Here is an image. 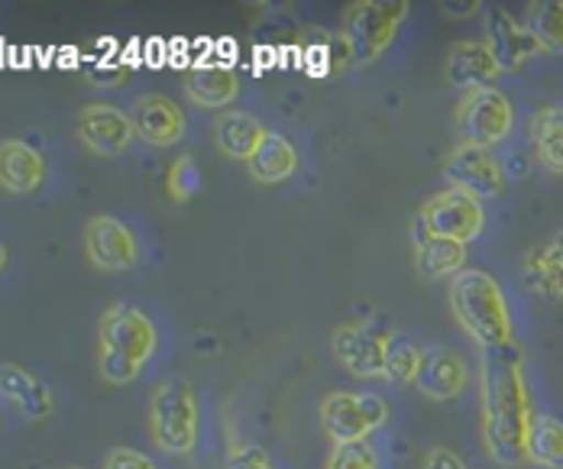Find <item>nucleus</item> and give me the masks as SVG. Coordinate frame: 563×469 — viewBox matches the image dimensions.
Listing matches in <instances>:
<instances>
[{"label":"nucleus","instance_id":"nucleus-9","mask_svg":"<svg viewBox=\"0 0 563 469\" xmlns=\"http://www.w3.org/2000/svg\"><path fill=\"white\" fill-rule=\"evenodd\" d=\"M418 224L431 236H444V239H456V243H470L483 234L486 227V211L483 201L456 191V188H444L434 198L424 201Z\"/></svg>","mask_w":563,"mask_h":469},{"label":"nucleus","instance_id":"nucleus-6","mask_svg":"<svg viewBox=\"0 0 563 469\" xmlns=\"http://www.w3.org/2000/svg\"><path fill=\"white\" fill-rule=\"evenodd\" d=\"M389 421V405L376 392H350L338 389L321 402V424L334 447L366 444V437Z\"/></svg>","mask_w":563,"mask_h":469},{"label":"nucleus","instance_id":"nucleus-22","mask_svg":"<svg viewBox=\"0 0 563 469\" xmlns=\"http://www.w3.org/2000/svg\"><path fill=\"white\" fill-rule=\"evenodd\" d=\"M301 159H298V149L291 146L288 136H282L276 130H269L260 143V149L253 153V159L246 163L250 178L260 181V185H279L298 172Z\"/></svg>","mask_w":563,"mask_h":469},{"label":"nucleus","instance_id":"nucleus-1","mask_svg":"<svg viewBox=\"0 0 563 469\" xmlns=\"http://www.w3.org/2000/svg\"><path fill=\"white\" fill-rule=\"evenodd\" d=\"M531 389L518 344L483 353L479 359V431L483 447L499 467L528 464V434L534 421Z\"/></svg>","mask_w":563,"mask_h":469},{"label":"nucleus","instance_id":"nucleus-19","mask_svg":"<svg viewBox=\"0 0 563 469\" xmlns=\"http://www.w3.org/2000/svg\"><path fill=\"white\" fill-rule=\"evenodd\" d=\"M415 266L424 279H456L466 269V246L456 239L431 236L415 221Z\"/></svg>","mask_w":563,"mask_h":469},{"label":"nucleus","instance_id":"nucleus-17","mask_svg":"<svg viewBox=\"0 0 563 469\" xmlns=\"http://www.w3.org/2000/svg\"><path fill=\"white\" fill-rule=\"evenodd\" d=\"M0 389H3V399L20 411L26 421H46L56 409L53 389L40 376H33L26 366L7 362L3 372H0Z\"/></svg>","mask_w":563,"mask_h":469},{"label":"nucleus","instance_id":"nucleus-32","mask_svg":"<svg viewBox=\"0 0 563 469\" xmlns=\"http://www.w3.org/2000/svg\"><path fill=\"white\" fill-rule=\"evenodd\" d=\"M421 469H470V467L463 464V457H460V454H453L451 447H434V450L424 457Z\"/></svg>","mask_w":563,"mask_h":469},{"label":"nucleus","instance_id":"nucleus-3","mask_svg":"<svg viewBox=\"0 0 563 469\" xmlns=\"http://www.w3.org/2000/svg\"><path fill=\"white\" fill-rule=\"evenodd\" d=\"M159 350V331L153 317L130 304L117 301L98 321V372L108 386H130L150 366Z\"/></svg>","mask_w":563,"mask_h":469},{"label":"nucleus","instance_id":"nucleus-10","mask_svg":"<svg viewBox=\"0 0 563 469\" xmlns=\"http://www.w3.org/2000/svg\"><path fill=\"white\" fill-rule=\"evenodd\" d=\"M444 176L451 181V188L476 198V201H489L506 191L503 163L493 156V149H483V146L460 143L444 163Z\"/></svg>","mask_w":563,"mask_h":469},{"label":"nucleus","instance_id":"nucleus-14","mask_svg":"<svg viewBox=\"0 0 563 469\" xmlns=\"http://www.w3.org/2000/svg\"><path fill=\"white\" fill-rule=\"evenodd\" d=\"M470 386V366L456 350L448 347H431L424 350L415 389L431 399V402H453L466 392Z\"/></svg>","mask_w":563,"mask_h":469},{"label":"nucleus","instance_id":"nucleus-29","mask_svg":"<svg viewBox=\"0 0 563 469\" xmlns=\"http://www.w3.org/2000/svg\"><path fill=\"white\" fill-rule=\"evenodd\" d=\"M324 469H379V460L369 444H343L331 450Z\"/></svg>","mask_w":563,"mask_h":469},{"label":"nucleus","instance_id":"nucleus-35","mask_svg":"<svg viewBox=\"0 0 563 469\" xmlns=\"http://www.w3.org/2000/svg\"><path fill=\"white\" fill-rule=\"evenodd\" d=\"M71 469H81V467H71Z\"/></svg>","mask_w":563,"mask_h":469},{"label":"nucleus","instance_id":"nucleus-24","mask_svg":"<svg viewBox=\"0 0 563 469\" xmlns=\"http://www.w3.org/2000/svg\"><path fill=\"white\" fill-rule=\"evenodd\" d=\"M528 464L538 469H563V421L558 414H534L528 434Z\"/></svg>","mask_w":563,"mask_h":469},{"label":"nucleus","instance_id":"nucleus-13","mask_svg":"<svg viewBox=\"0 0 563 469\" xmlns=\"http://www.w3.org/2000/svg\"><path fill=\"white\" fill-rule=\"evenodd\" d=\"M78 139L95 156L113 159L130 149V143L136 139V126H133V118L120 111L117 104L95 101V104H85L78 114Z\"/></svg>","mask_w":563,"mask_h":469},{"label":"nucleus","instance_id":"nucleus-30","mask_svg":"<svg viewBox=\"0 0 563 469\" xmlns=\"http://www.w3.org/2000/svg\"><path fill=\"white\" fill-rule=\"evenodd\" d=\"M227 469H276L273 460L266 457L263 447L256 444H233L227 454Z\"/></svg>","mask_w":563,"mask_h":469},{"label":"nucleus","instance_id":"nucleus-5","mask_svg":"<svg viewBox=\"0 0 563 469\" xmlns=\"http://www.w3.org/2000/svg\"><path fill=\"white\" fill-rule=\"evenodd\" d=\"M411 3L408 0H356L343 13V33L346 53L353 65H373L386 56L393 46L401 23L408 20Z\"/></svg>","mask_w":563,"mask_h":469},{"label":"nucleus","instance_id":"nucleus-21","mask_svg":"<svg viewBox=\"0 0 563 469\" xmlns=\"http://www.w3.org/2000/svg\"><path fill=\"white\" fill-rule=\"evenodd\" d=\"M185 94H188L191 104H198L205 111H221L224 114L227 108L236 101V94H240V78L230 68H221V65L195 68L185 78Z\"/></svg>","mask_w":563,"mask_h":469},{"label":"nucleus","instance_id":"nucleus-34","mask_svg":"<svg viewBox=\"0 0 563 469\" xmlns=\"http://www.w3.org/2000/svg\"><path fill=\"white\" fill-rule=\"evenodd\" d=\"M544 246L551 249V256H554V259H558V263H561V266H563V231H561V234L551 236V239H548Z\"/></svg>","mask_w":563,"mask_h":469},{"label":"nucleus","instance_id":"nucleus-23","mask_svg":"<svg viewBox=\"0 0 563 469\" xmlns=\"http://www.w3.org/2000/svg\"><path fill=\"white\" fill-rule=\"evenodd\" d=\"M531 143L538 153V163L551 172L563 176V108L548 104L534 111L531 118Z\"/></svg>","mask_w":563,"mask_h":469},{"label":"nucleus","instance_id":"nucleus-25","mask_svg":"<svg viewBox=\"0 0 563 469\" xmlns=\"http://www.w3.org/2000/svg\"><path fill=\"white\" fill-rule=\"evenodd\" d=\"M525 26L541 43L544 56L563 53V0H531L525 10Z\"/></svg>","mask_w":563,"mask_h":469},{"label":"nucleus","instance_id":"nucleus-33","mask_svg":"<svg viewBox=\"0 0 563 469\" xmlns=\"http://www.w3.org/2000/svg\"><path fill=\"white\" fill-rule=\"evenodd\" d=\"M476 10H479L476 0H470V3H451V0H444V13H451V16H470Z\"/></svg>","mask_w":563,"mask_h":469},{"label":"nucleus","instance_id":"nucleus-4","mask_svg":"<svg viewBox=\"0 0 563 469\" xmlns=\"http://www.w3.org/2000/svg\"><path fill=\"white\" fill-rule=\"evenodd\" d=\"M150 440L169 457H188L201 437V402L188 379H166L150 395Z\"/></svg>","mask_w":563,"mask_h":469},{"label":"nucleus","instance_id":"nucleus-16","mask_svg":"<svg viewBox=\"0 0 563 469\" xmlns=\"http://www.w3.org/2000/svg\"><path fill=\"white\" fill-rule=\"evenodd\" d=\"M448 81L453 88L463 91H479V88H493L503 75V68L496 65L489 46L483 40H460L448 56V68H444Z\"/></svg>","mask_w":563,"mask_h":469},{"label":"nucleus","instance_id":"nucleus-8","mask_svg":"<svg viewBox=\"0 0 563 469\" xmlns=\"http://www.w3.org/2000/svg\"><path fill=\"white\" fill-rule=\"evenodd\" d=\"M393 337V331H386L379 321L340 324L331 334V350L353 379H386Z\"/></svg>","mask_w":563,"mask_h":469},{"label":"nucleus","instance_id":"nucleus-7","mask_svg":"<svg viewBox=\"0 0 563 469\" xmlns=\"http://www.w3.org/2000/svg\"><path fill=\"white\" fill-rule=\"evenodd\" d=\"M456 133L463 136V143L470 146H483L493 149L496 143H503L515 130V108L499 88H479V91H466L453 111Z\"/></svg>","mask_w":563,"mask_h":469},{"label":"nucleus","instance_id":"nucleus-27","mask_svg":"<svg viewBox=\"0 0 563 469\" xmlns=\"http://www.w3.org/2000/svg\"><path fill=\"white\" fill-rule=\"evenodd\" d=\"M421 359H424V350L415 347L411 340L405 337H393V347H389V359H386V379L389 382H398V386H415L418 379V369H421Z\"/></svg>","mask_w":563,"mask_h":469},{"label":"nucleus","instance_id":"nucleus-11","mask_svg":"<svg viewBox=\"0 0 563 469\" xmlns=\"http://www.w3.org/2000/svg\"><path fill=\"white\" fill-rule=\"evenodd\" d=\"M85 253L88 263L101 272H126L140 263L136 234L111 214H95L85 224Z\"/></svg>","mask_w":563,"mask_h":469},{"label":"nucleus","instance_id":"nucleus-28","mask_svg":"<svg viewBox=\"0 0 563 469\" xmlns=\"http://www.w3.org/2000/svg\"><path fill=\"white\" fill-rule=\"evenodd\" d=\"M166 185H169V198L175 204H188V201L201 191L205 176H201V169L195 166L191 156H178V159L172 163Z\"/></svg>","mask_w":563,"mask_h":469},{"label":"nucleus","instance_id":"nucleus-20","mask_svg":"<svg viewBox=\"0 0 563 469\" xmlns=\"http://www.w3.org/2000/svg\"><path fill=\"white\" fill-rule=\"evenodd\" d=\"M269 130L246 111H224L214 120V143L227 159L250 163Z\"/></svg>","mask_w":563,"mask_h":469},{"label":"nucleus","instance_id":"nucleus-2","mask_svg":"<svg viewBox=\"0 0 563 469\" xmlns=\"http://www.w3.org/2000/svg\"><path fill=\"white\" fill-rule=\"evenodd\" d=\"M448 301H451L453 321L479 350L496 353L515 347L511 308L493 272L466 266L456 279H451Z\"/></svg>","mask_w":563,"mask_h":469},{"label":"nucleus","instance_id":"nucleus-26","mask_svg":"<svg viewBox=\"0 0 563 469\" xmlns=\"http://www.w3.org/2000/svg\"><path fill=\"white\" fill-rule=\"evenodd\" d=\"M525 282L541 298H563V266L551 256V249L541 243L525 256Z\"/></svg>","mask_w":563,"mask_h":469},{"label":"nucleus","instance_id":"nucleus-12","mask_svg":"<svg viewBox=\"0 0 563 469\" xmlns=\"http://www.w3.org/2000/svg\"><path fill=\"white\" fill-rule=\"evenodd\" d=\"M483 43L489 46L496 65L503 68V75L525 68L531 59L544 56L541 43L531 36V30L525 26V20H515L506 7H489L486 10V33Z\"/></svg>","mask_w":563,"mask_h":469},{"label":"nucleus","instance_id":"nucleus-15","mask_svg":"<svg viewBox=\"0 0 563 469\" xmlns=\"http://www.w3.org/2000/svg\"><path fill=\"white\" fill-rule=\"evenodd\" d=\"M130 118H133V126H136V139H143V143H150L156 149L175 146L185 136V130H188L185 111L166 94H143V98H136Z\"/></svg>","mask_w":563,"mask_h":469},{"label":"nucleus","instance_id":"nucleus-31","mask_svg":"<svg viewBox=\"0 0 563 469\" xmlns=\"http://www.w3.org/2000/svg\"><path fill=\"white\" fill-rule=\"evenodd\" d=\"M104 469H159L146 454H140V450H130V447H117L111 457H108V464Z\"/></svg>","mask_w":563,"mask_h":469},{"label":"nucleus","instance_id":"nucleus-18","mask_svg":"<svg viewBox=\"0 0 563 469\" xmlns=\"http://www.w3.org/2000/svg\"><path fill=\"white\" fill-rule=\"evenodd\" d=\"M46 181V159L23 139L0 143V185L10 194H33Z\"/></svg>","mask_w":563,"mask_h":469}]
</instances>
